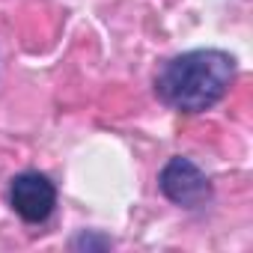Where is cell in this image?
Returning <instances> with one entry per match:
<instances>
[{"instance_id": "4", "label": "cell", "mask_w": 253, "mask_h": 253, "mask_svg": "<svg viewBox=\"0 0 253 253\" xmlns=\"http://www.w3.org/2000/svg\"><path fill=\"white\" fill-rule=\"evenodd\" d=\"M72 247H75V250H107V247H113V241H110L107 235L81 232L78 238H72Z\"/></svg>"}, {"instance_id": "3", "label": "cell", "mask_w": 253, "mask_h": 253, "mask_svg": "<svg viewBox=\"0 0 253 253\" xmlns=\"http://www.w3.org/2000/svg\"><path fill=\"white\" fill-rule=\"evenodd\" d=\"M9 203L15 209V214L24 223H45L57 206V188L48 176L27 170L21 176L12 179L9 185Z\"/></svg>"}, {"instance_id": "2", "label": "cell", "mask_w": 253, "mask_h": 253, "mask_svg": "<svg viewBox=\"0 0 253 253\" xmlns=\"http://www.w3.org/2000/svg\"><path fill=\"white\" fill-rule=\"evenodd\" d=\"M158 188L170 203H176L182 209H200L211 200L209 176L191 158H182V155H176L164 164V170L158 173Z\"/></svg>"}, {"instance_id": "1", "label": "cell", "mask_w": 253, "mask_h": 253, "mask_svg": "<svg viewBox=\"0 0 253 253\" xmlns=\"http://www.w3.org/2000/svg\"><path fill=\"white\" fill-rule=\"evenodd\" d=\"M232 78L235 60L226 51L200 48L167 60L155 78V92L179 113H203L229 92Z\"/></svg>"}]
</instances>
